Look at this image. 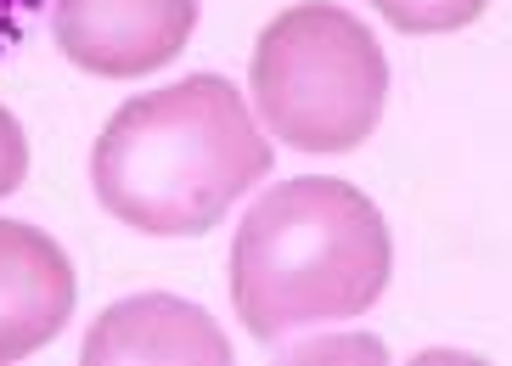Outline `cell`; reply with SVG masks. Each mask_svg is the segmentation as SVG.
<instances>
[{"label":"cell","instance_id":"cell-1","mask_svg":"<svg viewBox=\"0 0 512 366\" xmlns=\"http://www.w3.org/2000/svg\"><path fill=\"white\" fill-rule=\"evenodd\" d=\"M271 175V141L220 74L124 102L91 153L102 209L147 237H197Z\"/></svg>","mask_w":512,"mask_h":366},{"label":"cell","instance_id":"cell-2","mask_svg":"<svg viewBox=\"0 0 512 366\" xmlns=\"http://www.w3.org/2000/svg\"><path fill=\"white\" fill-rule=\"evenodd\" d=\"M394 243L377 203L332 175L271 186L231 243V305L254 344L355 321L389 288Z\"/></svg>","mask_w":512,"mask_h":366},{"label":"cell","instance_id":"cell-3","mask_svg":"<svg viewBox=\"0 0 512 366\" xmlns=\"http://www.w3.org/2000/svg\"><path fill=\"white\" fill-rule=\"evenodd\" d=\"M248 85L265 130L293 153H349L383 119L389 62L355 12L310 0L265 23Z\"/></svg>","mask_w":512,"mask_h":366},{"label":"cell","instance_id":"cell-4","mask_svg":"<svg viewBox=\"0 0 512 366\" xmlns=\"http://www.w3.org/2000/svg\"><path fill=\"white\" fill-rule=\"evenodd\" d=\"M197 0H51V34L62 57L102 79H136L164 68L192 40Z\"/></svg>","mask_w":512,"mask_h":366},{"label":"cell","instance_id":"cell-5","mask_svg":"<svg viewBox=\"0 0 512 366\" xmlns=\"http://www.w3.org/2000/svg\"><path fill=\"white\" fill-rule=\"evenodd\" d=\"M79 355H85V366H226L231 344L203 305H186L175 293H136L91 321Z\"/></svg>","mask_w":512,"mask_h":366},{"label":"cell","instance_id":"cell-6","mask_svg":"<svg viewBox=\"0 0 512 366\" xmlns=\"http://www.w3.org/2000/svg\"><path fill=\"white\" fill-rule=\"evenodd\" d=\"M74 316V265L29 220H0V361L46 350Z\"/></svg>","mask_w":512,"mask_h":366},{"label":"cell","instance_id":"cell-7","mask_svg":"<svg viewBox=\"0 0 512 366\" xmlns=\"http://www.w3.org/2000/svg\"><path fill=\"white\" fill-rule=\"evenodd\" d=\"M377 6L383 23H394L400 34H445V29H467L490 0H366Z\"/></svg>","mask_w":512,"mask_h":366},{"label":"cell","instance_id":"cell-8","mask_svg":"<svg viewBox=\"0 0 512 366\" xmlns=\"http://www.w3.org/2000/svg\"><path fill=\"white\" fill-rule=\"evenodd\" d=\"M23 175H29V141H23V124L0 107V198L17 192Z\"/></svg>","mask_w":512,"mask_h":366},{"label":"cell","instance_id":"cell-9","mask_svg":"<svg viewBox=\"0 0 512 366\" xmlns=\"http://www.w3.org/2000/svg\"><path fill=\"white\" fill-rule=\"evenodd\" d=\"M299 361H383V344L377 338H316V344H299Z\"/></svg>","mask_w":512,"mask_h":366},{"label":"cell","instance_id":"cell-10","mask_svg":"<svg viewBox=\"0 0 512 366\" xmlns=\"http://www.w3.org/2000/svg\"><path fill=\"white\" fill-rule=\"evenodd\" d=\"M40 6L46 0H0V51H12L23 34H29V23L40 17Z\"/></svg>","mask_w":512,"mask_h":366}]
</instances>
